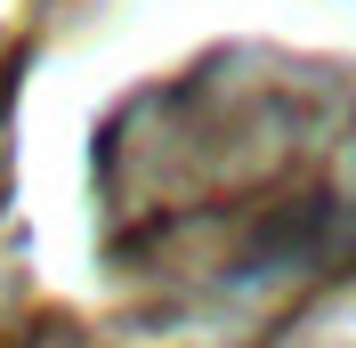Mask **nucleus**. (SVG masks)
I'll return each mask as SVG.
<instances>
[{"mask_svg": "<svg viewBox=\"0 0 356 348\" xmlns=\"http://www.w3.org/2000/svg\"><path fill=\"white\" fill-rule=\"evenodd\" d=\"M332 243H348V260H356V227H348V235H332Z\"/></svg>", "mask_w": 356, "mask_h": 348, "instance_id": "1", "label": "nucleus"}]
</instances>
